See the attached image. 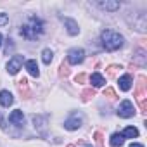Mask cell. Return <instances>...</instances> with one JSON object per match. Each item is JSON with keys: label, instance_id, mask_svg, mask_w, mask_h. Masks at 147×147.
<instances>
[{"label": "cell", "instance_id": "d4e9b609", "mask_svg": "<svg viewBox=\"0 0 147 147\" xmlns=\"http://www.w3.org/2000/svg\"><path fill=\"white\" fill-rule=\"evenodd\" d=\"M87 78H88V76L85 75V73H80V75H76V78H75V82H76L78 85H82V83H85V82H87Z\"/></svg>", "mask_w": 147, "mask_h": 147}, {"label": "cell", "instance_id": "d6986e66", "mask_svg": "<svg viewBox=\"0 0 147 147\" xmlns=\"http://www.w3.org/2000/svg\"><path fill=\"white\" fill-rule=\"evenodd\" d=\"M121 135H123L125 138H135V137H138V130H137L135 126H126Z\"/></svg>", "mask_w": 147, "mask_h": 147}, {"label": "cell", "instance_id": "9a60e30c", "mask_svg": "<svg viewBox=\"0 0 147 147\" xmlns=\"http://www.w3.org/2000/svg\"><path fill=\"white\" fill-rule=\"evenodd\" d=\"M119 88L123 90V92H128L130 88H131V76L130 75H123L121 78H119Z\"/></svg>", "mask_w": 147, "mask_h": 147}, {"label": "cell", "instance_id": "4dcf8cb0", "mask_svg": "<svg viewBox=\"0 0 147 147\" xmlns=\"http://www.w3.org/2000/svg\"><path fill=\"white\" fill-rule=\"evenodd\" d=\"M2 40H4V36H2V33H0V47H2Z\"/></svg>", "mask_w": 147, "mask_h": 147}, {"label": "cell", "instance_id": "ac0fdd59", "mask_svg": "<svg viewBox=\"0 0 147 147\" xmlns=\"http://www.w3.org/2000/svg\"><path fill=\"white\" fill-rule=\"evenodd\" d=\"M125 144V137L121 133H113L111 135V145L113 147H121Z\"/></svg>", "mask_w": 147, "mask_h": 147}, {"label": "cell", "instance_id": "8992f818", "mask_svg": "<svg viewBox=\"0 0 147 147\" xmlns=\"http://www.w3.org/2000/svg\"><path fill=\"white\" fill-rule=\"evenodd\" d=\"M47 121H49L47 114H35L33 116V125H35L36 131H40L42 135L47 133Z\"/></svg>", "mask_w": 147, "mask_h": 147}, {"label": "cell", "instance_id": "e0dca14e", "mask_svg": "<svg viewBox=\"0 0 147 147\" xmlns=\"http://www.w3.org/2000/svg\"><path fill=\"white\" fill-rule=\"evenodd\" d=\"M99 7H102V9H106V11H111V12H114V11H118L119 9V2H99Z\"/></svg>", "mask_w": 147, "mask_h": 147}, {"label": "cell", "instance_id": "3957f363", "mask_svg": "<svg viewBox=\"0 0 147 147\" xmlns=\"http://www.w3.org/2000/svg\"><path fill=\"white\" fill-rule=\"evenodd\" d=\"M82 123H83V114L73 113V114H71V118H67V119L64 121V128L73 131V130H78V128L82 126Z\"/></svg>", "mask_w": 147, "mask_h": 147}, {"label": "cell", "instance_id": "277c9868", "mask_svg": "<svg viewBox=\"0 0 147 147\" xmlns=\"http://www.w3.org/2000/svg\"><path fill=\"white\" fill-rule=\"evenodd\" d=\"M116 114H118L119 118H131V116L135 114L133 104H131L130 100H123V102L118 106V111H116Z\"/></svg>", "mask_w": 147, "mask_h": 147}, {"label": "cell", "instance_id": "ffe728a7", "mask_svg": "<svg viewBox=\"0 0 147 147\" xmlns=\"http://www.w3.org/2000/svg\"><path fill=\"white\" fill-rule=\"evenodd\" d=\"M52 59H54L52 50H50V49H43V52H42V61H43L45 64H50V62H52Z\"/></svg>", "mask_w": 147, "mask_h": 147}, {"label": "cell", "instance_id": "30bf717a", "mask_svg": "<svg viewBox=\"0 0 147 147\" xmlns=\"http://www.w3.org/2000/svg\"><path fill=\"white\" fill-rule=\"evenodd\" d=\"M9 121L12 123V125H16V126H23L24 125V114H23V111L21 109H16V111H12L11 114H9Z\"/></svg>", "mask_w": 147, "mask_h": 147}, {"label": "cell", "instance_id": "f546056e", "mask_svg": "<svg viewBox=\"0 0 147 147\" xmlns=\"http://www.w3.org/2000/svg\"><path fill=\"white\" fill-rule=\"evenodd\" d=\"M130 147H144L142 144H137V142H133V144H130Z\"/></svg>", "mask_w": 147, "mask_h": 147}, {"label": "cell", "instance_id": "52a82bcc", "mask_svg": "<svg viewBox=\"0 0 147 147\" xmlns=\"http://www.w3.org/2000/svg\"><path fill=\"white\" fill-rule=\"evenodd\" d=\"M145 94H147V78H145L144 75H140V76L137 78V88H135V97H137L138 100H142V99L145 97Z\"/></svg>", "mask_w": 147, "mask_h": 147}, {"label": "cell", "instance_id": "4fadbf2b", "mask_svg": "<svg viewBox=\"0 0 147 147\" xmlns=\"http://www.w3.org/2000/svg\"><path fill=\"white\" fill-rule=\"evenodd\" d=\"M12 102H14V97H12V94L9 90H2V92H0V106L9 107V106H12Z\"/></svg>", "mask_w": 147, "mask_h": 147}, {"label": "cell", "instance_id": "2e32d148", "mask_svg": "<svg viewBox=\"0 0 147 147\" xmlns=\"http://www.w3.org/2000/svg\"><path fill=\"white\" fill-rule=\"evenodd\" d=\"M90 82H92V85L94 87H104V83H106V80H104V76L102 75H99V73H94V75L90 76Z\"/></svg>", "mask_w": 147, "mask_h": 147}, {"label": "cell", "instance_id": "7402d4cb", "mask_svg": "<svg viewBox=\"0 0 147 147\" xmlns=\"http://www.w3.org/2000/svg\"><path fill=\"white\" fill-rule=\"evenodd\" d=\"M121 69H123V67H121V66H116V64L109 66V67H107V76H111V78H113V76H118V73H119Z\"/></svg>", "mask_w": 147, "mask_h": 147}, {"label": "cell", "instance_id": "5b68a950", "mask_svg": "<svg viewBox=\"0 0 147 147\" xmlns=\"http://www.w3.org/2000/svg\"><path fill=\"white\" fill-rule=\"evenodd\" d=\"M83 59H85V50L83 49L75 47L67 52V62L69 64H80V62H83Z\"/></svg>", "mask_w": 147, "mask_h": 147}, {"label": "cell", "instance_id": "484cf974", "mask_svg": "<svg viewBox=\"0 0 147 147\" xmlns=\"http://www.w3.org/2000/svg\"><path fill=\"white\" fill-rule=\"evenodd\" d=\"M104 97H107V99H116V92H114L113 88H106V90H104Z\"/></svg>", "mask_w": 147, "mask_h": 147}, {"label": "cell", "instance_id": "f1b7e54d", "mask_svg": "<svg viewBox=\"0 0 147 147\" xmlns=\"http://www.w3.org/2000/svg\"><path fill=\"white\" fill-rule=\"evenodd\" d=\"M0 126H2V130H4V131H7V125H5L4 116H2V114H0Z\"/></svg>", "mask_w": 147, "mask_h": 147}, {"label": "cell", "instance_id": "6da1fadb", "mask_svg": "<svg viewBox=\"0 0 147 147\" xmlns=\"http://www.w3.org/2000/svg\"><path fill=\"white\" fill-rule=\"evenodd\" d=\"M19 33H21V36H24L26 40H36V38L42 36V33H43V23H42V19H38L36 16H30L28 23L21 26Z\"/></svg>", "mask_w": 147, "mask_h": 147}, {"label": "cell", "instance_id": "7a4b0ae2", "mask_svg": "<svg viewBox=\"0 0 147 147\" xmlns=\"http://www.w3.org/2000/svg\"><path fill=\"white\" fill-rule=\"evenodd\" d=\"M100 40H102L104 49H106V50H111V52L121 49L123 43H125V38H123L119 33L113 31V30H104V31L100 33Z\"/></svg>", "mask_w": 147, "mask_h": 147}, {"label": "cell", "instance_id": "4316f807", "mask_svg": "<svg viewBox=\"0 0 147 147\" xmlns=\"http://www.w3.org/2000/svg\"><path fill=\"white\" fill-rule=\"evenodd\" d=\"M9 23V16L4 14V12H0V26H5Z\"/></svg>", "mask_w": 147, "mask_h": 147}, {"label": "cell", "instance_id": "1f68e13d", "mask_svg": "<svg viewBox=\"0 0 147 147\" xmlns=\"http://www.w3.org/2000/svg\"><path fill=\"white\" fill-rule=\"evenodd\" d=\"M83 147H92V145H88V144H87V145H83Z\"/></svg>", "mask_w": 147, "mask_h": 147}, {"label": "cell", "instance_id": "83f0119b", "mask_svg": "<svg viewBox=\"0 0 147 147\" xmlns=\"http://www.w3.org/2000/svg\"><path fill=\"white\" fill-rule=\"evenodd\" d=\"M140 111H142V113H147V100H145V99L140 100Z\"/></svg>", "mask_w": 147, "mask_h": 147}, {"label": "cell", "instance_id": "ba28073f", "mask_svg": "<svg viewBox=\"0 0 147 147\" xmlns=\"http://www.w3.org/2000/svg\"><path fill=\"white\" fill-rule=\"evenodd\" d=\"M21 66H23V57L21 55H14L7 62V73H9V75H16V73L21 69Z\"/></svg>", "mask_w": 147, "mask_h": 147}, {"label": "cell", "instance_id": "5bb4252c", "mask_svg": "<svg viewBox=\"0 0 147 147\" xmlns=\"http://www.w3.org/2000/svg\"><path fill=\"white\" fill-rule=\"evenodd\" d=\"M26 69H28V73L31 76H35V78H38L40 76V69H38V64H36V61H28L26 62Z\"/></svg>", "mask_w": 147, "mask_h": 147}, {"label": "cell", "instance_id": "9c48e42d", "mask_svg": "<svg viewBox=\"0 0 147 147\" xmlns=\"http://www.w3.org/2000/svg\"><path fill=\"white\" fill-rule=\"evenodd\" d=\"M62 19V23H64V26L67 28V33L69 35H78L80 33V28H78V23L75 21V19H71V18H61Z\"/></svg>", "mask_w": 147, "mask_h": 147}, {"label": "cell", "instance_id": "cb8c5ba5", "mask_svg": "<svg viewBox=\"0 0 147 147\" xmlns=\"http://www.w3.org/2000/svg\"><path fill=\"white\" fill-rule=\"evenodd\" d=\"M94 138H95V142H97L99 147H104V137H102L100 131H95V133H94Z\"/></svg>", "mask_w": 147, "mask_h": 147}, {"label": "cell", "instance_id": "44dd1931", "mask_svg": "<svg viewBox=\"0 0 147 147\" xmlns=\"http://www.w3.org/2000/svg\"><path fill=\"white\" fill-rule=\"evenodd\" d=\"M92 97H95V90H94V88H87V90L82 92V100H83V102H88Z\"/></svg>", "mask_w": 147, "mask_h": 147}, {"label": "cell", "instance_id": "603a6c76", "mask_svg": "<svg viewBox=\"0 0 147 147\" xmlns=\"http://www.w3.org/2000/svg\"><path fill=\"white\" fill-rule=\"evenodd\" d=\"M59 76L61 78H67L69 76V66L67 64H61L59 66Z\"/></svg>", "mask_w": 147, "mask_h": 147}, {"label": "cell", "instance_id": "8fae6325", "mask_svg": "<svg viewBox=\"0 0 147 147\" xmlns=\"http://www.w3.org/2000/svg\"><path fill=\"white\" fill-rule=\"evenodd\" d=\"M133 62L138 64L140 67H144L147 64V52L144 49H137L135 50V55H133Z\"/></svg>", "mask_w": 147, "mask_h": 147}, {"label": "cell", "instance_id": "7c38bea8", "mask_svg": "<svg viewBox=\"0 0 147 147\" xmlns=\"http://www.w3.org/2000/svg\"><path fill=\"white\" fill-rule=\"evenodd\" d=\"M16 85H18V92L23 95V99H28V97H30V83H28V80L23 78V80H19Z\"/></svg>", "mask_w": 147, "mask_h": 147}]
</instances>
